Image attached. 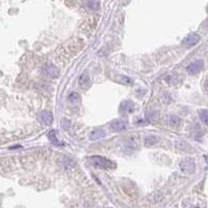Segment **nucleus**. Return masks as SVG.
<instances>
[{
    "label": "nucleus",
    "mask_w": 208,
    "mask_h": 208,
    "mask_svg": "<svg viewBox=\"0 0 208 208\" xmlns=\"http://www.w3.org/2000/svg\"><path fill=\"white\" fill-rule=\"evenodd\" d=\"M191 208H200V207H198V206H191Z\"/></svg>",
    "instance_id": "17"
},
{
    "label": "nucleus",
    "mask_w": 208,
    "mask_h": 208,
    "mask_svg": "<svg viewBox=\"0 0 208 208\" xmlns=\"http://www.w3.org/2000/svg\"><path fill=\"white\" fill-rule=\"evenodd\" d=\"M91 84H92V81L87 73H83L82 75L79 77V85L81 87V89H83V90L89 89V87H91Z\"/></svg>",
    "instance_id": "8"
},
{
    "label": "nucleus",
    "mask_w": 208,
    "mask_h": 208,
    "mask_svg": "<svg viewBox=\"0 0 208 208\" xmlns=\"http://www.w3.org/2000/svg\"><path fill=\"white\" fill-rule=\"evenodd\" d=\"M199 116H200V119L202 122L204 123H208V110L207 109H202L199 112Z\"/></svg>",
    "instance_id": "14"
},
{
    "label": "nucleus",
    "mask_w": 208,
    "mask_h": 208,
    "mask_svg": "<svg viewBox=\"0 0 208 208\" xmlns=\"http://www.w3.org/2000/svg\"><path fill=\"white\" fill-rule=\"evenodd\" d=\"M48 137H49V139H50L51 143L53 145H55V146H62V145H63L60 141H58L57 133H56L55 130L50 131V132H49V134H48Z\"/></svg>",
    "instance_id": "12"
},
{
    "label": "nucleus",
    "mask_w": 208,
    "mask_h": 208,
    "mask_svg": "<svg viewBox=\"0 0 208 208\" xmlns=\"http://www.w3.org/2000/svg\"><path fill=\"white\" fill-rule=\"evenodd\" d=\"M199 41H200V35H198L197 33H191L188 37L185 38L182 44L185 47H191V46H195L197 43H199Z\"/></svg>",
    "instance_id": "5"
},
{
    "label": "nucleus",
    "mask_w": 208,
    "mask_h": 208,
    "mask_svg": "<svg viewBox=\"0 0 208 208\" xmlns=\"http://www.w3.org/2000/svg\"><path fill=\"white\" fill-rule=\"evenodd\" d=\"M117 79H119L120 82H123L125 84H132L133 83L132 79L129 77H126V76H118Z\"/></svg>",
    "instance_id": "15"
},
{
    "label": "nucleus",
    "mask_w": 208,
    "mask_h": 208,
    "mask_svg": "<svg viewBox=\"0 0 208 208\" xmlns=\"http://www.w3.org/2000/svg\"><path fill=\"white\" fill-rule=\"evenodd\" d=\"M68 101H69L70 104H73V105H76L80 102V96H79L78 93L76 92H72L71 94L68 97Z\"/></svg>",
    "instance_id": "11"
},
{
    "label": "nucleus",
    "mask_w": 208,
    "mask_h": 208,
    "mask_svg": "<svg viewBox=\"0 0 208 208\" xmlns=\"http://www.w3.org/2000/svg\"><path fill=\"white\" fill-rule=\"evenodd\" d=\"M127 126L128 124L126 121H124V120H117V121L112 122V125H110V128L114 131H116V132H120V131L125 130L127 128Z\"/></svg>",
    "instance_id": "7"
},
{
    "label": "nucleus",
    "mask_w": 208,
    "mask_h": 208,
    "mask_svg": "<svg viewBox=\"0 0 208 208\" xmlns=\"http://www.w3.org/2000/svg\"><path fill=\"white\" fill-rule=\"evenodd\" d=\"M105 135H106V133H105V131H104V130L97 129V130H94L93 132H91V134H90V139H91L92 141H96V139H103Z\"/></svg>",
    "instance_id": "10"
},
{
    "label": "nucleus",
    "mask_w": 208,
    "mask_h": 208,
    "mask_svg": "<svg viewBox=\"0 0 208 208\" xmlns=\"http://www.w3.org/2000/svg\"><path fill=\"white\" fill-rule=\"evenodd\" d=\"M180 169L185 173H194L196 169L195 160L193 158H184L180 161Z\"/></svg>",
    "instance_id": "2"
},
{
    "label": "nucleus",
    "mask_w": 208,
    "mask_h": 208,
    "mask_svg": "<svg viewBox=\"0 0 208 208\" xmlns=\"http://www.w3.org/2000/svg\"><path fill=\"white\" fill-rule=\"evenodd\" d=\"M108 208H110V207H108Z\"/></svg>",
    "instance_id": "18"
},
{
    "label": "nucleus",
    "mask_w": 208,
    "mask_h": 208,
    "mask_svg": "<svg viewBox=\"0 0 208 208\" xmlns=\"http://www.w3.org/2000/svg\"><path fill=\"white\" fill-rule=\"evenodd\" d=\"M89 161L92 166L99 169H112L115 167V164L110 161L107 158H104L102 156H92L89 158Z\"/></svg>",
    "instance_id": "1"
},
{
    "label": "nucleus",
    "mask_w": 208,
    "mask_h": 208,
    "mask_svg": "<svg viewBox=\"0 0 208 208\" xmlns=\"http://www.w3.org/2000/svg\"><path fill=\"white\" fill-rule=\"evenodd\" d=\"M156 143H157V137L152 136V135L146 137V141H145V144H146L147 147H151V146H153V145H155Z\"/></svg>",
    "instance_id": "13"
},
{
    "label": "nucleus",
    "mask_w": 208,
    "mask_h": 208,
    "mask_svg": "<svg viewBox=\"0 0 208 208\" xmlns=\"http://www.w3.org/2000/svg\"><path fill=\"white\" fill-rule=\"evenodd\" d=\"M39 119L40 121L42 122V124H44V125H51L52 122H53V116H52V114L50 112H47V110H44V112H42L40 114L39 116Z\"/></svg>",
    "instance_id": "6"
},
{
    "label": "nucleus",
    "mask_w": 208,
    "mask_h": 208,
    "mask_svg": "<svg viewBox=\"0 0 208 208\" xmlns=\"http://www.w3.org/2000/svg\"><path fill=\"white\" fill-rule=\"evenodd\" d=\"M179 122H180V120H179V118H178V117L172 116L171 118H170V124H171V125L176 126V125H178V124H179Z\"/></svg>",
    "instance_id": "16"
},
{
    "label": "nucleus",
    "mask_w": 208,
    "mask_h": 208,
    "mask_svg": "<svg viewBox=\"0 0 208 208\" xmlns=\"http://www.w3.org/2000/svg\"><path fill=\"white\" fill-rule=\"evenodd\" d=\"M204 67V63L203 60H196V62H193L191 64H189V66L187 67V72L191 75L194 74H197L201 71Z\"/></svg>",
    "instance_id": "3"
},
{
    "label": "nucleus",
    "mask_w": 208,
    "mask_h": 208,
    "mask_svg": "<svg viewBox=\"0 0 208 208\" xmlns=\"http://www.w3.org/2000/svg\"><path fill=\"white\" fill-rule=\"evenodd\" d=\"M43 71H44L45 75L48 76V77H50V78H57L58 76H60V70L53 65L46 66Z\"/></svg>",
    "instance_id": "4"
},
{
    "label": "nucleus",
    "mask_w": 208,
    "mask_h": 208,
    "mask_svg": "<svg viewBox=\"0 0 208 208\" xmlns=\"http://www.w3.org/2000/svg\"><path fill=\"white\" fill-rule=\"evenodd\" d=\"M121 110L125 114H130L134 110V104H133L132 101L126 100L124 102H122L121 104Z\"/></svg>",
    "instance_id": "9"
}]
</instances>
